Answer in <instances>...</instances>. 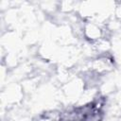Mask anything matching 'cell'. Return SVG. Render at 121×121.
I'll return each instance as SVG.
<instances>
[{"instance_id": "6da1fadb", "label": "cell", "mask_w": 121, "mask_h": 121, "mask_svg": "<svg viewBox=\"0 0 121 121\" xmlns=\"http://www.w3.org/2000/svg\"><path fill=\"white\" fill-rule=\"evenodd\" d=\"M83 32L86 37V39L93 41V42H97L102 38V29L93 22H88L85 24L83 27Z\"/></svg>"}]
</instances>
